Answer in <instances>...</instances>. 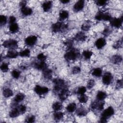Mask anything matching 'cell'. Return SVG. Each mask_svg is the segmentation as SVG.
Segmentation results:
<instances>
[{
	"label": "cell",
	"instance_id": "44",
	"mask_svg": "<svg viewBox=\"0 0 123 123\" xmlns=\"http://www.w3.org/2000/svg\"><path fill=\"white\" fill-rule=\"evenodd\" d=\"M47 57L45 55H44L43 53H40L37 56V59L38 60L40 61H43L45 62L46 60Z\"/></svg>",
	"mask_w": 123,
	"mask_h": 123
},
{
	"label": "cell",
	"instance_id": "38",
	"mask_svg": "<svg viewBox=\"0 0 123 123\" xmlns=\"http://www.w3.org/2000/svg\"><path fill=\"white\" fill-rule=\"evenodd\" d=\"M0 70L3 72H6L9 70L8 64L6 62H3L0 66Z\"/></svg>",
	"mask_w": 123,
	"mask_h": 123
},
{
	"label": "cell",
	"instance_id": "15",
	"mask_svg": "<svg viewBox=\"0 0 123 123\" xmlns=\"http://www.w3.org/2000/svg\"><path fill=\"white\" fill-rule=\"evenodd\" d=\"M19 55V53L14 49H10L7 53L5 56L6 58L9 59H14L17 57Z\"/></svg>",
	"mask_w": 123,
	"mask_h": 123
},
{
	"label": "cell",
	"instance_id": "6",
	"mask_svg": "<svg viewBox=\"0 0 123 123\" xmlns=\"http://www.w3.org/2000/svg\"><path fill=\"white\" fill-rule=\"evenodd\" d=\"M32 65L34 68L37 70H42V71L48 68L47 64L45 62L39 60L34 61L32 63Z\"/></svg>",
	"mask_w": 123,
	"mask_h": 123
},
{
	"label": "cell",
	"instance_id": "32",
	"mask_svg": "<svg viewBox=\"0 0 123 123\" xmlns=\"http://www.w3.org/2000/svg\"><path fill=\"white\" fill-rule=\"evenodd\" d=\"M30 51L29 49H26L19 53V55L22 57H28L30 56Z\"/></svg>",
	"mask_w": 123,
	"mask_h": 123
},
{
	"label": "cell",
	"instance_id": "28",
	"mask_svg": "<svg viewBox=\"0 0 123 123\" xmlns=\"http://www.w3.org/2000/svg\"><path fill=\"white\" fill-rule=\"evenodd\" d=\"M3 95L5 98H9L13 95V91L12 89L7 88L3 90Z\"/></svg>",
	"mask_w": 123,
	"mask_h": 123
},
{
	"label": "cell",
	"instance_id": "19",
	"mask_svg": "<svg viewBox=\"0 0 123 123\" xmlns=\"http://www.w3.org/2000/svg\"><path fill=\"white\" fill-rule=\"evenodd\" d=\"M43 74L45 79L50 80L52 78V72L50 69H49L47 68L43 71Z\"/></svg>",
	"mask_w": 123,
	"mask_h": 123
},
{
	"label": "cell",
	"instance_id": "24",
	"mask_svg": "<svg viewBox=\"0 0 123 123\" xmlns=\"http://www.w3.org/2000/svg\"><path fill=\"white\" fill-rule=\"evenodd\" d=\"M69 16V12L66 10H62L59 13V19L60 21H62L67 19Z\"/></svg>",
	"mask_w": 123,
	"mask_h": 123
},
{
	"label": "cell",
	"instance_id": "10",
	"mask_svg": "<svg viewBox=\"0 0 123 123\" xmlns=\"http://www.w3.org/2000/svg\"><path fill=\"white\" fill-rule=\"evenodd\" d=\"M111 25L116 28H119L122 26L123 23V17L120 18H111L110 21Z\"/></svg>",
	"mask_w": 123,
	"mask_h": 123
},
{
	"label": "cell",
	"instance_id": "9",
	"mask_svg": "<svg viewBox=\"0 0 123 123\" xmlns=\"http://www.w3.org/2000/svg\"><path fill=\"white\" fill-rule=\"evenodd\" d=\"M102 80L103 84L105 85H110L113 80V76L112 74L110 72L105 73L102 76Z\"/></svg>",
	"mask_w": 123,
	"mask_h": 123
},
{
	"label": "cell",
	"instance_id": "42",
	"mask_svg": "<svg viewBox=\"0 0 123 123\" xmlns=\"http://www.w3.org/2000/svg\"><path fill=\"white\" fill-rule=\"evenodd\" d=\"M95 84V81L93 79H90L89 80L87 84V87L88 89H90L93 87Z\"/></svg>",
	"mask_w": 123,
	"mask_h": 123
},
{
	"label": "cell",
	"instance_id": "46",
	"mask_svg": "<svg viewBox=\"0 0 123 123\" xmlns=\"http://www.w3.org/2000/svg\"><path fill=\"white\" fill-rule=\"evenodd\" d=\"M18 108L21 114L25 113V112L26 111V107L24 105H20L18 106Z\"/></svg>",
	"mask_w": 123,
	"mask_h": 123
},
{
	"label": "cell",
	"instance_id": "39",
	"mask_svg": "<svg viewBox=\"0 0 123 123\" xmlns=\"http://www.w3.org/2000/svg\"><path fill=\"white\" fill-rule=\"evenodd\" d=\"M7 19L6 16L4 15H1L0 16V26L4 25L7 23Z\"/></svg>",
	"mask_w": 123,
	"mask_h": 123
},
{
	"label": "cell",
	"instance_id": "27",
	"mask_svg": "<svg viewBox=\"0 0 123 123\" xmlns=\"http://www.w3.org/2000/svg\"><path fill=\"white\" fill-rule=\"evenodd\" d=\"M19 29L18 25L15 23L14 24H11L9 26V31L12 33H14L18 31Z\"/></svg>",
	"mask_w": 123,
	"mask_h": 123
},
{
	"label": "cell",
	"instance_id": "14",
	"mask_svg": "<svg viewBox=\"0 0 123 123\" xmlns=\"http://www.w3.org/2000/svg\"><path fill=\"white\" fill-rule=\"evenodd\" d=\"M106 44V41L104 38H99L95 42V46L98 49L103 48Z\"/></svg>",
	"mask_w": 123,
	"mask_h": 123
},
{
	"label": "cell",
	"instance_id": "23",
	"mask_svg": "<svg viewBox=\"0 0 123 123\" xmlns=\"http://www.w3.org/2000/svg\"><path fill=\"white\" fill-rule=\"evenodd\" d=\"M87 112L86 109L82 107H80L78 108L76 111V115L79 117L85 116L87 114Z\"/></svg>",
	"mask_w": 123,
	"mask_h": 123
},
{
	"label": "cell",
	"instance_id": "18",
	"mask_svg": "<svg viewBox=\"0 0 123 123\" xmlns=\"http://www.w3.org/2000/svg\"><path fill=\"white\" fill-rule=\"evenodd\" d=\"M52 5V2L51 1H46L43 3L42 7L43 11L45 12H47L50 10Z\"/></svg>",
	"mask_w": 123,
	"mask_h": 123
},
{
	"label": "cell",
	"instance_id": "3",
	"mask_svg": "<svg viewBox=\"0 0 123 123\" xmlns=\"http://www.w3.org/2000/svg\"><path fill=\"white\" fill-rule=\"evenodd\" d=\"M114 113V111L113 108L111 106L109 107L102 112L99 122L100 123H106L107 119L113 115Z\"/></svg>",
	"mask_w": 123,
	"mask_h": 123
},
{
	"label": "cell",
	"instance_id": "5",
	"mask_svg": "<svg viewBox=\"0 0 123 123\" xmlns=\"http://www.w3.org/2000/svg\"><path fill=\"white\" fill-rule=\"evenodd\" d=\"M2 46L5 48L13 49L18 47V42L15 39H8L3 42Z\"/></svg>",
	"mask_w": 123,
	"mask_h": 123
},
{
	"label": "cell",
	"instance_id": "37",
	"mask_svg": "<svg viewBox=\"0 0 123 123\" xmlns=\"http://www.w3.org/2000/svg\"><path fill=\"white\" fill-rule=\"evenodd\" d=\"M21 73L19 71L14 69L12 72V75L15 79H18L20 77Z\"/></svg>",
	"mask_w": 123,
	"mask_h": 123
},
{
	"label": "cell",
	"instance_id": "36",
	"mask_svg": "<svg viewBox=\"0 0 123 123\" xmlns=\"http://www.w3.org/2000/svg\"><path fill=\"white\" fill-rule=\"evenodd\" d=\"M111 16L109 13H102L101 20L104 21H110L111 19Z\"/></svg>",
	"mask_w": 123,
	"mask_h": 123
},
{
	"label": "cell",
	"instance_id": "4",
	"mask_svg": "<svg viewBox=\"0 0 123 123\" xmlns=\"http://www.w3.org/2000/svg\"><path fill=\"white\" fill-rule=\"evenodd\" d=\"M68 28V25L62 22H58L53 24L51 26V30L54 33L63 32Z\"/></svg>",
	"mask_w": 123,
	"mask_h": 123
},
{
	"label": "cell",
	"instance_id": "48",
	"mask_svg": "<svg viewBox=\"0 0 123 123\" xmlns=\"http://www.w3.org/2000/svg\"><path fill=\"white\" fill-rule=\"evenodd\" d=\"M96 4L99 6H103L105 5L106 4H107V0H96L95 1Z\"/></svg>",
	"mask_w": 123,
	"mask_h": 123
},
{
	"label": "cell",
	"instance_id": "45",
	"mask_svg": "<svg viewBox=\"0 0 123 123\" xmlns=\"http://www.w3.org/2000/svg\"><path fill=\"white\" fill-rule=\"evenodd\" d=\"M64 45L66 46L69 49H70L72 48L73 42L72 40H71V39L69 40H69H67L65 41L64 42Z\"/></svg>",
	"mask_w": 123,
	"mask_h": 123
},
{
	"label": "cell",
	"instance_id": "29",
	"mask_svg": "<svg viewBox=\"0 0 123 123\" xmlns=\"http://www.w3.org/2000/svg\"><path fill=\"white\" fill-rule=\"evenodd\" d=\"M63 117V113L61 111H56L53 114V117L54 120L56 121H59L61 119H62Z\"/></svg>",
	"mask_w": 123,
	"mask_h": 123
},
{
	"label": "cell",
	"instance_id": "1",
	"mask_svg": "<svg viewBox=\"0 0 123 123\" xmlns=\"http://www.w3.org/2000/svg\"><path fill=\"white\" fill-rule=\"evenodd\" d=\"M53 83L54 85L53 91L57 94L62 89L67 87L66 82L61 78H56L54 79Z\"/></svg>",
	"mask_w": 123,
	"mask_h": 123
},
{
	"label": "cell",
	"instance_id": "34",
	"mask_svg": "<svg viewBox=\"0 0 123 123\" xmlns=\"http://www.w3.org/2000/svg\"><path fill=\"white\" fill-rule=\"evenodd\" d=\"M78 100L80 103H85L87 102L88 100V97L85 94L82 95H80V96L78 97Z\"/></svg>",
	"mask_w": 123,
	"mask_h": 123
},
{
	"label": "cell",
	"instance_id": "8",
	"mask_svg": "<svg viewBox=\"0 0 123 123\" xmlns=\"http://www.w3.org/2000/svg\"><path fill=\"white\" fill-rule=\"evenodd\" d=\"M70 95V91L68 88V87H66L62 89L60 91L58 94V97L62 101H64L66 100Z\"/></svg>",
	"mask_w": 123,
	"mask_h": 123
},
{
	"label": "cell",
	"instance_id": "26",
	"mask_svg": "<svg viewBox=\"0 0 123 123\" xmlns=\"http://www.w3.org/2000/svg\"><path fill=\"white\" fill-rule=\"evenodd\" d=\"M107 97V94L105 92L100 91H98L96 95V98L97 100H103Z\"/></svg>",
	"mask_w": 123,
	"mask_h": 123
},
{
	"label": "cell",
	"instance_id": "50",
	"mask_svg": "<svg viewBox=\"0 0 123 123\" xmlns=\"http://www.w3.org/2000/svg\"><path fill=\"white\" fill-rule=\"evenodd\" d=\"M16 18L15 17H14L13 16H11L9 18V24L11 25V24H12L15 23H16Z\"/></svg>",
	"mask_w": 123,
	"mask_h": 123
},
{
	"label": "cell",
	"instance_id": "20",
	"mask_svg": "<svg viewBox=\"0 0 123 123\" xmlns=\"http://www.w3.org/2000/svg\"><path fill=\"white\" fill-rule=\"evenodd\" d=\"M20 114L21 113L18 107L12 109L9 112V116L11 118H15Z\"/></svg>",
	"mask_w": 123,
	"mask_h": 123
},
{
	"label": "cell",
	"instance_id": "7",
	"mask_svg": "<svg viewBox=\"0 0 123 123\" xmlns=\"http://www.w3.org/2000/svg\"><path fill=\"white\" fill-rule=\"evenodd\" d=\"M34 91L38 95H42L47 94L49 92V88L46 86H41L39 85H36L34 87Z\"/></svg>",
	"mask_w": 123,
	"mask_h": 123
},
{
	"label": "cell",
	"instance_id": "40",
	"mask_svg": "<svg viewBox=\"0 0 123 123\" xmlns=\"http://www.w3.org/2000/svg\"><path fill=\"white\" fill-rule=\"evenodd\" d=\"M90 25L89 23H84L81 26V29L83 31H88L90 28Z\"/></svg>",
	"mask_w": 123,
	"mask_h": 123
},
{
	"label": "cell",
	"instance_id": "30",
	"mask_svg": "<svg viewBox=\"0 0 123 123\" xmlns=\"http://www.w3.org/2000/svg\"><path fill=\"white\" fill-rule=\"evenodd\" d=\"M102 73V71L100 68H96L93 70L92 72V74L96 77H100Z\"/></svg>",
	"mask_w": 123,
	"mask_h": 123
},
{
	"label": "cell",
	"instance_id": "12",
	"mask_svg": "<svg viewBox=\"0 0 123 123\" xmlns=\"http://www.w3.org/2000/svg\"><path fill=\"white\" fill-rule=\"evenodd\" d=\"M37 38L36 36L32 35L28 36L25 39V43L26 44V45L29 46H33L37 42Z\"/></svg>",
	"mask_w": 123,
	"mask_h": 123
},
{
	"label": "cell",
	"instance_id": "51",
	"mask_svg": "<svg viewBox=\"0 0 123 123\" xmlns=\"http://www.w3.org/2000/svg\"><path fill=\"white\" fill-rule=\"evenodd\" d=\"M110 33H111V30L108 28H105L103 32V34L104 36H108L110 34Z\"/></svg>",
	"mask_w": 123,
	"mask_h": 123
},
{
	"label": "cell",
	"instance_id": "35",
	"mask_svg": "<svg viewBox=\"0 0 123 123\" xmlns=\"http://www.w3.org/2000/svg\"><path fill=\"white\" fill-rule=\"evenodd\" d=\"M86 91V87L84 86H79L78 87L76 90V92L77 94L79 95H82L84 94L85 92Z\"/></svg>",
	"mask_w": 123,
	"mask_h": 123
},
{
	"label": "cell",
	"instance_id": "54",
	"mask_svg": "<svg viewBox=\"0 0 123 123\" xmlns=\"http://www.w3.org/2000/svg\"><path fill=\"white\" fill-rule=\"evenodd\" d=\"M20 68H21L22 70H25V69L26 68V66H25V65H21V67H20Z\"/></svg>",
	"mask_w": 123,
	"mask_h": 123
},
{
	"label": "cell",
	"instance_id": "2",
	"mask_svg": "<svg viewBox=\"0 0 123 123\" xmlns=\"http://www.w3.org/2000/svg\"><path fill=\"white\" fill-rule=\"evenodd\" d=\"M79 51L77 49L71 48L65 54L64 58L68 61H74L79 57Z\"/></svg>",
	"mask_w": 123,
	"mask_h": 123
},
{
	"label": "cell",
	"instance_id": "11",
	"mask_svg": "<svg viewBox=\"0 0 123 123\" xmlns=\"http://www.w3.org/2000/svg\"><path fill=\"white\" fill-rule=\"evenodd\" d=\"M91 108L92 109L101 111L103 110L104 106V102L103 100L95 101L91 104Z\"/></svg>",
	"mask_w": 123,
	"mask_h": 123
},
{
	"label": "cell",
	"instance_id": "25",
	"mask_svg": "<svg viewBox=\"0 0 123 123\" xmlns=\"http://www.w3.org/2000/svg\"><path fill=\"white\" fill-rule=\"evenodd\" d=\"M66 110L69 112H73L76 109V105L75 103L72 102L70 104H69L66 108Z\"/></svg>",
	"mask_w": 123,
	"mask_h": 123
},
{
	"label": "cell",
	"instance_id": "53",
	"mask_svg": "<svg viewBox=\"0 0 123 123\" xmlns=\"http://www.w3.org/2000/svg\"><path fill=\"white\" fill-rule=\"evenodd\" d=\"M61 2L63 4H66L68 3V2H70V0H61Z\"/></svg>",
	"mask_w": 123,
	"mask_h": 123
},
{
	"label": "cell",
	"instance_id": "22",
	"mask_svg": "<svg viewBox=\"0 0 123 123\" xmlns=\"http://www.w3.org/2000/svg\"><path fill=\"white\" fill-rule=\"evenodd\" d=\"M122 57L120 55H114L111 58V62L114 64L120 63L122 62Z\"/></svg>",
	"mask_w": 123,
	"mask_h": 123
},
{
	"label": "cell",
	"instance_id": "49",
	"mask_svg": "<svg viewBox=\"0 0 123 123\" xmlns=\"http://www.w3.org/2000/svg\"><path fill=\"white\" fill-rule=\"evenodd\" d=\"M123 87V81L122 79L118 80L116 83V88L117 89H120L122 88Z\"/></svg>",
	"mask_w": 123,
	"mask_h": 123
},
{
	"label": "cell",
	"instance_id": "41",
	"mask_svg": "<svg viewBox=\"0 0 123 123\" xmlns=\"http://www.w3.org/2000/svg\"><path fill=\"white\" fill-rule=\"evenodd\" d=\"M35 117L34 115H30L29 116H28L25 120V122L26 123H34L35 121Z\"/></svg>",
	"mask_w": 123,
	"mask_h": 123
},
{
	"label": "cell",
	"instance_id": "13",
	"mask_svg": "<svg viewBox=\"0 0 123 123\" xmlns=\"http://www.w3.org/2000/svg\"><path fill=\"white\" fill-rule=\"evenodd\" d=\"M85 1L83 0H79L77 1L73 7V10L75 12H78L81 11L84 7Z\"/></svg>",
	"mask_w": 123,
	"mask_h": 123
},
{
	"label": "cell",
	"instance_id": "21",
	"mask_svg": "<svg viewBox=\"0 0 123 123\" xmlns=\"http://www.w3.org/2000/svg\"><path fill=\"white\" fill-rule=\"evenodd\" d=\"M25 98V95L22 93H18L14 98H13V101L14 103H19L21 101H22Z\"/></svg>",
	"mask_w": 123,
	"mask_h": 123
},
{
	"label": "cell",
	"instance_id": "17",
	"mask_svg": "<svg viewBox=\"0 0 123 123\" xmlns=\"http://www.w3.org/2000/svg\"><path fill=\"white\" fill-rule=\"evenodd\" d=\"M86 35L82 32H79L77 33L74 37V39L78 41H84L86 40Z\"/></svg>",
	"mask_w": 123,
	"mask_h": 123
},
{
	"label": "cell",
	"instance_id": "43",
	"mask_svg": "<svg viewBox=\"0 0 123 123\" xmlns=\"http://www.w3.org/2000/svg\"><path fill=\"white\" fill-rule=\"evenodd\" d=\"M122 44H123V41H122V39L119 40H118L117 42H116L113 45V47L114 49H117L119 48H120L122 47Z\"/></svg>",
	"mask_w": 123,
	"mask_h": 123
},
{
	"label": "cell",
	"instance_id": "52",
	"mask_svg": "<svg viewBox=\"0 0 123 123\" xmlns=\"http://www.w3.org/2000/svg\"><path fill=\"white\" fill-rule=\"evenodd\" d=\"M26 4V1H22L20 3V5L21 7H24V6H25Z\"/></svg>",
	"mask_w": 123,
	"mask_h": 123
},
{
	"label": "cell",
	"instance_id": "16",
	"mask_svg": "<svg viewBox=\"0 0 123 123\" xmlns=\"http://www.w3.org/2000/svg\"><path fill=\"white\" fill-rule=\"evenodd\" d=\"M21 12L22 14L24 16H29L32 14L33 12V11L32 9L28 7L24 6L21 7Z\"/></svg>",
	"mask_w": 123,
	"mask_h": 123
},
{
	"label": "cell",
	"instance_id": "31",
	"mask_svg": "<svg viewBox=\"0 0 123 123\" xmlns=\"http://www.w3.org/2000/svg\"><path fill=\"white\" fill-rule=\"evenodd\" d=\"M52 107L54 111H57L61 110L62 109V105L61 102L57 101L53 104Z\"/></svg>",
	"mask_w": 123,
	"mask_h": 123
},
{
	"label": "cell",
	"instance_id": "47",
	"mask_svg": "<svg viewBox=\"0 0 123 123\" xmlns=\"http://www.w3.org/2000/svg\"><path fill=\"white\" fill-rule=\"evenodd\" d=\"M81 72V68L77 66H74L72 70V73L73 74H77Z\"/></svg>",
	"mask_w": 123,
	"mask_h": 123
},
{
	"label": "cell",
	"instance_id": "33",
	"mask_svg": "<svg viewBox=\"0 0 123 123\" xmlns=\"http://www.w3.org/2000/svg\"><path fill=\"white\" fill-rule=\"evenodd\" d=\"M82 54L84 58L86 60H89L90 59L92 55H93V52L90 50H84Z\"/></svg>",
	"mask_w": 123,
	"mask_h": 123
}]
</instances>
